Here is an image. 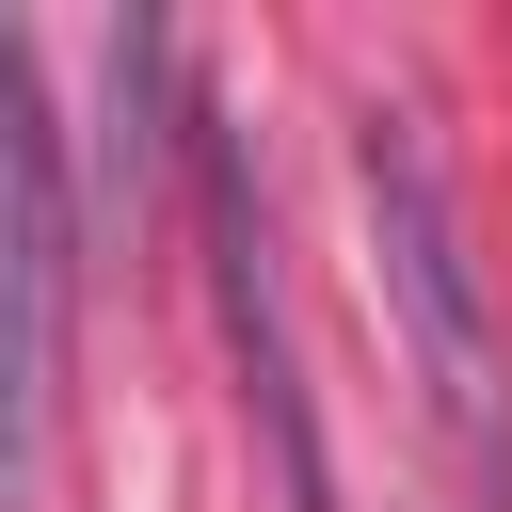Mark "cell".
<instances>
[{
	"mask_svg": "<svg viewBox=\"0 0 512 512\" xmlns=\"http://www.w3.org/2000/svg\"><path fill=\"white\" fill-rule=\"evenodd\" d=\"M352 192H368V240H384V288H400V336L432 368V432L464 464L480 512H512V384H496V320H480V256H464V208H448V160L416 112H352Z\"/></svg>",
	"mask_w": 512,
	"mask_h": 512,
	"instance_id": "obj_1",
	"label": "cell"
},
{
	"mask_svg": "<svg viewBox=\"0 0 512 512\" xmlns=\"http://www.w3.org/2000/svg\"><path fill=\"white\" fill-rule=\"evenodd\" d=\"M192 224H208V288H224V352H240V400L272 432V480H288V512H336V448H320V400H304V336H288V272H272L240 112H192Z\"/></svg>",
	"mask_w": 512,
	"mask_h": 512,
	"instance_id": "obj_2",
	"label": "cell"
},
{
	"mask_svg": "<svg viewBox=\"0 0 512 512\" xmlns=\"http://www.w3.org/2000/svg\"><path fill=\"white\" fill-rule=\"evenodd\" d=\"M64 128L32 48L0 32V496H32L48 464V384H64Z\"/></svg>",
	"mask_w": 512,
	"mask_h": 512,
	"instance_id": "obj_3",
	"label": "cell"
}]
</instances>
